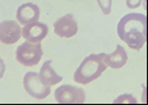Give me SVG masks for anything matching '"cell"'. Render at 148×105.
Masks as SVG:
<instances>
[{
    "label": "cell",
    "mask_w": 148,
    "mask_h": 105,
    "mask_svg": "<svg viewBox=\"0 0 148 105\" xmlns=\"http://www.w3.org/2000/svg\"><path fill=\"white\" fill-rule=\"evenodd\" d=\"M117 33L130 49L140 50L147 40V17L143 13L124 15L117 26Z\"/></svg>",
    "instance_id": "obj_1"
},
{
    "label": "cell",
    "mask_w": 148,
    "mask_h": 105,
    "mask_svg": "<svg viewBox=\"0 0 148 105\" xmlns=\"http://www.w3.org/2000/svg\"><path fill=\"white\" fill-rule=\"evenodd\" d=\"M104 57L105 53L90 54L86 57L75 72V82L86 85L98 79L107 69V65L104 63Z\"/></svg>",
    "instance_id": "obj_2"
},
{
    "label": "cell",
    "mask_w": 148,
    "mask_h": 105,
    "mask_svg": "<svg viewBox=\"0 0 148 105\" xmlns=\"http://www.w3.org/2000/svg\"><path fill=\"white\" fill-rule=\"evenodd\" d=\"M42 46L40 43L23 42L16 50V60L25 67L37 65L42 57Z\"/></svg>",
    "instance_id": "obj_3"
},
{
    "label": "cell",
    "mask_w": 148,
    "mask_h": 105,
    "mask_svg": "<svg viewBox=\"0 0 148 105\" xmlns=\"http://www.w3.org/2000/svg\"><path fill=\"white\" fill-rule=\"evenodd\" d=\"M23 88L31 98L37 100H42L50 94V86L45 85L39 77V73L32 71L27 72L23 76Z\"/></svg>",
    "instance_id": "obj_4"
},
{
    "label": "cell",
    "mask_w": 148,
    "mask_h": 105,
    "mask_svg": "<svg viewBox=\"0 0 148 105\" xmlns=\"http://www.w3.org/2000/svg\"><path fill=\"white\" fill-rule=\"evenodd\" d=\"M56 101L60 104H78L85 103L86 93L82 89L69 84H64L55 91Z\"/></svg>",
    "instance_id": "obj_5"
},
{
    "label": "cell",
    "mask_w": 148,
    "mask_h": 105,
    "mask_svg": "<svg viewBox=\"0 0 148 105\" xmlns=\"http://www.w3.org/2000/svg\"><path fill=\"white\" fill-rule=\"evenodd\" d=\"M20 26L15 20H6L0 22V42L3 44L16 43L22 37Z\"/></svg>",
    "instance_id": "obj_6"
},
{
    "label": "cell",
    "mask_w": 148,
    "mask_h": 105,
    "mask_svg": "<svg viewBox=\"0 0 148 105\" xmlns=\"http://www.w3.org/2000/svg\"><path fill=\"white\" fill-rule=\"evenodd\" d=\"M48 34L47 24L34 21L26 24L22 29V37L26 41L31 43H40Z\"/></svg>",
    "instance_id": "obj_7"
},
{
    "label": "cell",
    "mask_w": 148,
    "mask_h": 105,
    "mask_svg": "<svg viewBox=\"0 0 148 105\" xmlns=\"http://www.w3.org/2000/svg\"><path fill=\"white\" fill-rule=\"evenodd\" d=\"M53 30L57 36L61 38H71L77 33L78 24L74 19V15L68 13L53 23Z\"/></svg>",
    "instance_id": "obj_8"
},
{
    "label": "cell",
    "mask_w": 148,
    "mask_h": 105,
    "mask_svg": "<svg viewBox=\"0 0 148 105\" xmlns=\"http://www.w3.org/2000/svg\"><path fill=\"white\" fill-rule=\"evenodd\" d=\"M40 15V10L37 5L32 2L23 3L17 9V20L20 24H28L34 21H38Z\"/></svg>",
    "instance_id": "obj_9"
},
{
    "label": "cell",
    "mask_w": 148,
    "mask_h": 105,
    "mask_svg": "<svg viewBox=\"0 0 148 105\" xmlns=\"http://www.w3.org/2000/svg\"><path fill=\"white\" fill-rule=\"evenodd\" d=\"M127 60H128V55L125 49L121 45H117L116 50L112 53L106 54L105 53L104 57V63L111 69H120L123 68L126 64Z\"/></svg>",
    "instance_id": "obj_10"
},
{
    "label": "cell",
    "mask_w": 148,
    "mask_h": 105,
    "mask_svg": "<svg viewBox=\"0 0 148 105\" xmlns=\"http://www.w3.org/2000/svg\"><path fill=\"white\" fill-rule=\"evenodd\" d=\"M39 77H40L41 82L47 86L55 85L57 83L61 82V80H62V77L57 74L55 72V70L51 68V61L50 60L46 61L42 64L40 72H39Z\"/></svg>",
    "instance_id": "obj_11"
},
{
    "label": "cell",
    "mask_w": 148,
    "mask_h": 105,
    "mask_svg": "<svg viewBox=\"0 0 148 105\" xmlns=\"http://www.w3.org/2000/svg\"><path fill=\"white\" fill-rule=\"evenodd\" d=\"M98 5L105 15H109L111 11V0H97Z\"/></svg>",
    "instance_id": "obj_12"
},
{
    "label": "cell",
    "mask_w": 148,
    "mask_h": 105,
    "mask_svg": "<svg viewBox=\"0 0 148 105\" xmlns=\"http://www.w3.org/2000/svg\"><path fill=\"white\" fill-rule=\"evenodd\" d=\"M114 103H137V101L129 94H123L117 100H115Z\"/></svg>",
    "instance_id": "obj_13"
},
{
    "label": "cell",
    "mask_w": 148,
    "mask_h": 105,
    "mask_svg": "<svg viewBox=\"0 0 148 105\" xmlns=\"http://www.w3.org/2000/svg\"><path fill=\"white\" fill-rule=\"evenodd\" d=\"M144 2V8H146V2L144 0H126V6L129 9H136Z\"/></svg>",
    "instance_id": "obj_14"
},
{
    "label": "cell",
    "mask_w": 148,
    "mask_h": 105,
    "mask_svg": "<svg viewBox=\"0 0 148 105\" xmlns=\"http://www.w3.org/2000/svg\"><path fill=\"white\" fill-rule=\"evenodd\" d=\"M5 71H6L5 62H3V60L0 58V79H2V76H3V74H5Z\"/></svg>",
    "instance_id": "obj_15"
},
{
    "label": "cell",
    "mask_w": 148,
    "mask_h": 105,
    "mask_svg": "<svg viewBox=\"0 0 148 105\" xmlns=\"http://www.w3.org/2000/svg\"><path fill=\"white\" fill-rule=\"evenodd\" d=\"M144 1H145V2H146V0H144Z\"/></svg>",
    "instance_id": "obj_16"
}]
</instances>
